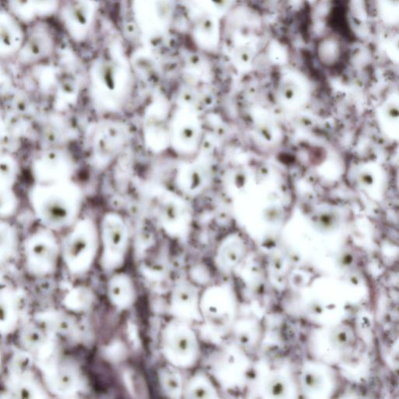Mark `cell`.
I'll list each match as a JSON object with an SVG mask.
<instances>
[{
	"mask_svg": "<svg viewBox=\"0 0 399 399\" xmlns=\"http://www.w3.org/2000/svg\"><path fill=\"white\" fill-rule=\"evenodd\" d=\"M29 198L39 223L51 231L71 228L80 218L83 194L79 186L72 180L36 183Z\"/></svg>",
	"mask_w": 399,
	"mask_h": 399,
	"instance_id": "6da1fadb",
	"label": "cell"
},
{
	"mask_svg": "<svg viewBox=\"0 0 399 399\" xmlns=\"http://www.w3.org/2000/svg\"><path fill=\"white\" fill-rule=\"evenodd\" d=\"M133 84L131 67L120 54L101 56L91 67V95L101 111L120 112L128 103Z\"/></svg>",
	"mask_w": 399,
	"mask_h": 399,
	"instance_id": "7a4b0ae2",
	"label": "cell"
},
{
	"mask_svg": "<svg viewBox=\"0 0 399 399\" xmlns=\"http://www.w3.org/2000/svg\"><path fill=\"white\" fill-rule=\"evenodd\" d=\"M36 363L51 395L74 398L86 387L79 363L72 356L64 354L62 345Z\"/></svg>",
	"mask_w": 399,
	"mask_h": 399,
	"instance_id": "3957f363",
	"label": "cell"
},
{
	"mask_svg": "<svg viewBox=\"0 0 399 399\" xmlns=\"http://www.w3.org/2000/svg\"><path fill=\"white\" fill-rule=\"evenodd\" d=\"M100 243L99 228L95 221L79 218L61 243V257L71 274L89 273L98 256Z\"/></svg>",
	"mask_w": 399,
	"mask_h": 399,
	"instance_id": "277c9868",
	"label": "cell"
},
{
	"mask_svg": "<svg viewBox=\"0 0 399 399\" xmlns=\"http://www.w3.org/2000/svg\"><path fill=\"white\" fill-rule=\"evenodd\" d=\"M5 389L6 393L14 398H51L35 359L21 348L14 350L8 361Z\"/></svg>",
	"mask_w": 399,
	"mask_h": 399,
	"instance_id": "5b68a950",
	"label": "cell"
},
{
	"mask_svg": "<svg viewBox=\"0 0 399 399\" xmlns=\"http://www.w3.org/2000/svg\"><path fill=\"white\" fill-rule=\"evenodd\" d=\"M22 251L28 273L34 277H46L56 273L61 256V243L54 231L42 226L26 237Z\"/></svg>",
	"mask_w": 399,
	"mask_h": 399,
	"instance_id": "8992f818",
	"label": "cell"
},
{
	"mask_svg": "<svg viewBox=\"0 0 399 399\" xmlns=\"http://www.w3.org/2000/svg\"><path fill=\"white\" fill-rule=\"evenodd\" d=\"M101 252L99 265L106 273H114L125 264L130 246V231L123 217L108 212L101 219L100 228Z\"/></svg>",
	"mask_w": 399,
	"mask_h": 399,
	"instance_id": "52a82bcc",
	"label": "cell"
},
{
	"mask_svg": "<svg viewBox=\"0 0 399 399\" xmlns=\"http://www.w3.org/2000/svg\"><path fill=\"white\" fill-rule=\"evenodd\" d=\"M128 136V130L121 122L107 121L96 125L90 140L95 164L105 167L111 163L125 146Z\"/></svg>",
	"mask_w": 399,
	"mask_h": 399,
	"instance_id": "ba28073f",
	"label": "cell"
},
{
	"mask_svg": "<svg viewBox=\"0 0 399 399\" xmlns=\"http://www.w3.org/2000/svg\"><path fill=\"white\" fill-rule=\"evenodd\" d=\"M173 0H133L138 27L151 38L163 33L172 19Z\"/></svg>",
	"mask_w": 399,
	"mask_h": 399,
	"instance_id": "9c48e42d",
	"label": "cell"
},
{
	"mask_svg": "<svg viewBox=\"0 0 399 399\" xmlns=\"http://www.w3.org/2000/svg\"><path fill=\"white\" fill-rule=\"evenodd\" d=\"M161 350L173 367L181 368L191 360L192 338L189 330L179 319L169 321L161 337Z\"/></svg>",
	"mask_w": 399,
	"mask_h": 399,
	"instance_id": "30bf717a",
	"label": "cell"
},
{
	"mask_svg": "<svg viewBox=\"0 0 399 399\" xmlns=\"http://www.w3.org/2000/svg\"><path fill=\"white\" fill-rule=\"evenodd\" d=\"M74 171V164L71 156L58 149L41 153L32 165L34 178L39 183L71 180Z\"/></svg>",
	"mask_w": 399,
	"mask_h": 399,
	"instance_id": "8fae6325",
	"label": "cell"
},
{
	"mask_svg": "<svg viewBox=\"0 0 399 399\" xmlns=\"http://www.w3.org/2000/svg\"><path fill=\"white\" fill-rule=\"evenodd\" d=\"M34 320L59 341L80 343L82 330L79 320L72 312L62 309H47L36 312Z\"/></svg>",
	"mask_w": 399,
	"mask_h": 399,
	"instance_id": "7c38bea8",
	"label": "cell"
},
{
	"mask_svg": "<svg viewBox=\"0 0 399 399\" xmlns=\"http://www.w3.org/2000/svg\"><path fill=\"white\" fill-rule=\"evenodd\" d=\"M20 348L30 353L36 361L44 358L62 343L51 336L35 320L24 324L19 333Z\"/></svg>",
	"mask_w": 399,
	"mask_h": 399,
	"instance_id": "4fadbf2b",
	"label": "cell"
},
{
	"mask_svg": "<svg viewBox=\"0 0 399 399\" xmlns=\"http://www.w3.org/2000/svg\"><path fill=\"white\" fill-rule=\"evenodd\" d=\"M23 297L19 288L2 283L0 290V333L3 337L9 336L19 328L21 318Z\"/></svg>",
	"mask_w": 399,
	"mask_h": 399,
	"instance_id": "5bb4252c",
	"label": "cell"
},
{
	"mask_svg": "<svg viewBox=\"0 0 399 399\" xmlns=\"http://www.w3.org/2000/svg\"><path fill=\"white\" fill-rule=\"evenodd\" d=\"M95 7L91 0H71L63 11V20L70 35L76 40L86 36L91 26Z\"/></svg>",
	"mask_w": 399,
	"mask_h": 399,
	"instance_id": "9a60e30c",
	"label": "cell"
},
{
	"mask_svg": "<svg viewBox=\"0 0 399 399\" xmlns=\"http://www.w3.org/2000/svg\"><path fill=\"white\" fill-rule=\"evenodd\" d=\"M108 299L118 310L133 307L138 300V292L132 278L125 273H114L107 283Z\"/></svg>",
	"mask_w": 399,
	"mask_h": 399,
	"instance_id": "2e32d148",
	"label": "cell"
},
{
	"mask_svg": "<svg viewBox=\"0 0 399 399\" xmlns=\"http://www.w3.org/2000/svg\"><path fill=\"white\" fill-rule=\"evenodd\" d=\"M54 41L44 26H36L30 31L19 51V58L24 64L36 63L49 56L54 49Z\"/></svg>",
	"mask_w": 399,
	"mask_h": 399,
	"instance_id": "e0dca14e",
	"label": "cell"
},
{
	"mask_svg": "<svg viewBox=\"0 0 399 399\" xmlns=\"http://www.w3.org/2000/svg\"><path fill=\"white\" fill-rule=\"evenodd\" d=\"M24 34L19 24L9 13H1V54L9 56L19 52L24 44Z\"/></svg>",
	"mask_w": 399,
	"mask_h": 399,
	"instance_id": "ac0fdd59",
	"label": "cell"
},
{
	"mask_svg": "<svg viewBox=\"0 0 399 399\" xmlns=\"http://www.w3.org/2000/svg\"><path fill=\"white\" fill-rule=\"evenodd\" d=\"M343 50L341 40L330 34L317 41L314 54L320 64L326 67H333L341 61Z\"/></svg>",
	"mask_w": 399,
	"mask_h": 399,
	"instance_id": "d6986e66",
	"label": "cell"
},
{
	"mask_svg": "<svg viewBox=\"0 0 399 399\" xmlns=\"http://www.w3.org/2000/svg\"><path fill=\"white\" fill-rule=\"evenodd\" d=\"M95 300V293L90 288L79 286L71 288L66 294L63 303L66 310L81 313L89 311L94 304Z\"/></svg>",
	"mask_w": 399,
	"mask_h": 399,
	"instance_id": "ffe728a7",
	"label": "cell"
},
{
	"mask_svg": "<svg viewBox=\"0 0 399 399\" xmlns=\"http://www.w3.org/2000/svg\"><path fill=\"white\" fill-rule=\"evenodd\" d=\"M20 241L18 231L14 226L1 221L0 224V262L1 265L10 262L18 256Z\"/></svg>",
	"mask_w": 399,
	"mask_h": 399,
	"instance_id": "44dd1931",
	"label": "cell"
},
{
	"mask_svg": "<svg viewBox=\"0 0 399 399\" xmlns=\"http://www.w3.org/2000/svg\"><path fill=\"white\" fill-rule=\"evenodd\" d=\"M158 378L163 392L171 398H177L181 393V385L177 373L171 367H166L160 370Z\"/></svg>",
	"mask_w": 399,
	"mask_h": 399,
	"instance_id": "7402d4cb",
	"label": "cell"
},
{
	"mask_svg": "<svg viewBox=\"0 0 399 399\" xmlns=\"http://www.w3.org/2000/svg\"><path fill=\"white\" fill-rule=\"evenodd\" d=\"M35 16H48L54 14L58 8L59 0H29Z\"/></svg>",
	"mask_w": 399,
	"mask_h": 399,
	"instance_id": "603a6c76",
	"label": "cell"
},
{
	"mask_svg": "<svg viewBox=\"0 0 399 399\" xmlns=\"http://www.w3.org/2000/svg\"><path fill=\"white\" fill-rule=\"evenodd\" d=\"M384 114L390 122L399 121V103L395 101H390L384 108Z\"/></svg>",
	"mask_w": 399,
	"mask_h": 399,
	"instance_id": "cb8c5ba5",
	"label": "cell"
},
{
	"mask_svg": "<svg viewBox=\"0 0 399 399\" xmlns=\"http://www.w3.org/2000/svg\"><path fill=\"white\" fill-rule=\"evenodd\" d=\"M358 183L363 188H371L375 183V178L373 174L368 171H363L358 176Z\"/></svg>",
	"mask_w": 399,
	"mask_h": 399,
	"instance_id": "d4e9b609",
	"label": "cell"
},
{
	"mask_svg": "<svg viewBox=\"0 0 399 399\" xmlns=\"http://www.w3.org/2000/svg\"><path fill=\"white\" fill-rule=\"evenodd\" d=\"M384 1L388 6L395 8V9L399 8V0H384Z\"/></svg>",
	"mask_w": 399,
	"mask_h": 399,
	"instance_id": "484cf974",
	"label": "cell"
},
{
	"mask_svg": "<svg viewBox=\"0 0 399 399\" xmlns=\"http://www.w3.org/2000/svg\"><path fill=\"white\" fill-rule=\"evenodd\" d=\"M393 48L395 49L396 52L399 54V37H398L393 44Z\"/></svg>",
	"mask_w": 399,
	"mask_h": 399,
	"instance_id": "4316f807",
	"label": "cell"
}]
</instances>
